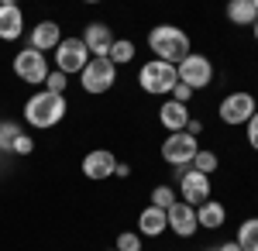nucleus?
<instances>
[{
  "mask_svg": "<svg viewBox=\"0 0 258 251\" xmlns=\"http://www.w3.org/2000/svg\"><path fill=\"white\" fill-rule=\"evenodd\" d=\"M148 48L155 52L159 62H169V66H179L182 58L189 55L193 48H189V35L176 28V24H159V28H152L148 31Z\"/></svg>",
  "mask_w": 258,
  "mask_h": 251,
  "instance_id": "1",
  "label": "nucleus"
},
{
  "mask_svg": "<svg viewBox=\"0 0 258 251\" xmlns=\"http://www.w3.org/2000/svg\"><path fill=\"white\" fill-rule=\"evenodd\" d=\"M66 110H69L66 97L48 93V90H38L35 97H28V103H24V120H28V128L48 131V128H55L62 117H66Z\"/></svg>",
  "mask_w": 258,
  "mask_h": 251,
  "instance_id": "2",
  "label": "nucleus"
},
{
  "mask_svg": "<svg viewBox=\"0 0 258 251\" xmlns=\"http://www.w3.org/2000/svg\"><path fill=\"white\" fill-rule=\"evenodd\" d=\"M138 83L145 93H152V97H169L172 90H176V66H169V62H159V58H152V62H145L138 73Z\"/></svg>",
  "mask_w": 258,
  "mask_h": 251,
  "instance_id": "3",
  "label": "nucleus"
},
{
  "mask_svg": "<svg viewBox=\"0 0 258 251\" xmlns=\"http://www.w3.org/2000/svg\"><path fill=\"white\" fill-rule=\"evenodd\" d=\"M114 83H117V66H114L110 58H90V62H86V69L80 73V86L90 93V97L107 93Z\"/></svg>",
  "mask_w": 258,
  "mask_h": 251,
  "instance_id": "4",
  "label": "nucleus"
},
{
  "mask_svg": "<svg viewBox=\"0 0 258 251\" xmlns=\"http://www.w3.org/2000/svg\"><path fill=\"white\" fill-rule=\"evenodd\" d=\"M258 114V100L248 93V90H238V93H227V97L220 100L217 107V117L224 124H231V128H238V124H248L251 117Z\"/></svg>",
  "mask_w": 258,
  "mask_h": 251,
  "instance_id": "5",
  "label": "nucleus"
},
{
  "mask_svg": "<svg viewBox=\"0 0 258 251\" xmlns=\"http://www.w3.org/2000/svg\"><path fill=\"white\" fill-rule=\"evenodd\" d=\"M176 76H179V83H186L189 90H207V86L214 83V62L207 55H200V52H189V55L176 66Z\"/></svg>",
  "mask_w": 258,
  "mask_h": 251,
  "instance_id": "6",
  "label": "nucleus"
},
{
  "mask_svg": "<svg viewBox=\"0 0 258 251\" xmlns=\"http://www.w3.org/2000/svg\"><path fill=\"white\" fill-rule=\"evenodd\" d=\"M48 73H52V69H48L45 55L35 52V48H21L18 55H14V76H18L21 83H28V86H45Z\"/></svg>",
  "mask_w": 258,
  "mask_h": 251,
  "instance_id": "7",
  "label": "nucleus"
},
{
  "mask_svg": "<svg viewBox=\"0 0 258 251\" xmlns=\"http://www.w3.org/2000/svg\"><path fill=\"white\" fill-rule=\"evenodd\" d=\"M200 152V141L193 135H186V131H176V135H169L162 141V158L169 162V165H189L193 162V155Z\"/></svg>",
  "mask_w": 258,
  "mask_h": 251,
  "instance_id": "8",
  "label": "nucleus"
},
{
  "mask_svg": "<svg viewBox=\"0 0 258 251\" xmlns=\"http://www.w3.org/2000/svg\"><path fill=\"white\" fill-rule=\"evenodd\" d=\"M86 62H90V52H86V45L83 38H62L59 48H55V69L59 73H83L86 69Z\"/></svg>",
  "mask_w": 258,
  "mask_h": 251,
  "instance_id": "9",
  "label": "nucleus"
},
{
  "mask_svg": "<svg viewBox=\"0 0 258 251\" xmlns=\"http://www.w3.org/2000/svg\"><path fill=\"white\" fill-rule=\"evenodd\" d=\"M179 196H182V203H189V207H203V203L210 200V175L197 172V169L189 165L186 172L179 175Z\"/></svg>",
  "mask_w": 258,
  "mask_h": 251,
  "instance_id": "10",
  "label": "nucleus"
},
{
  "mask_svg": "<svg viewBox=\"0 0 258 251\" xmlns=\"http://www.w3.org/2000/svg\"><path fill=\"white\" fill-rule=\"evenodd\" d=\"M114 31H110V24H103V21H90L86 24V31H83V45H86V52L90 58H107L110 55V48H114Z\"/></svg>",
  "mask_w": 258,
  "mask_h": 251,
  "instance_id": "11",
  "label": "nucleus"
},
{
  "mask_svg": "<svg viewBox=\"0 0 258 251\" xmlns=\"http://www.w3.org/2000/svg\"><path fill=\"white\" fill-rule=\"evenodd\" d=\"M165 217H169V231L176 234V237H193V234L200 231L197 207H189V203H182V200H176V203L165 210Z\"/></svg>",
  "mask_w": 258,
  "mask_h": 251,
  "instance_id": "12",
  "label": "nucleus"
},
{
  "mask_svg": "<svg viewBox=\"0 0 258 251\" xmlns=\"http://www.w3.org/2000/svg\"><path fill=\"white\" fill-rule=\"evenodd\" d=\"M114 172H117V155L107 152V148H93V152L83 158V175H86V179H93V182L110 179Z\"/></svg>",
  "mask_w": 258,
  "mask_h": 251,
  "instance_id": "13",
  "label": "nucleus"
},
{
  "mask_svg": "<svg viewBox=\"0 0 258 251\" xmlns=\"http://www.w3.org/2000/svg\"><path fill=\"white\" fill-rule=\"evenodd\" d=\"M24 35V14L14 0H0V41H18Z\"/></svg>",
  "mask_w": 258,
  "mask_h": 251,
  "instance_id": "14",
  "label": "nucleus"
},
{
  "mask_svg": "<svg viewBox=\"0 0 258 251\" xmlns=\"http://www.w3.org/2000/svg\"><path fill=\"white\" fill-rule=\"evenodd\" d=\"M59 41H62V28L55 21H38V24L31 28V48L41 52V55H45V52H55Z\"/></svg>",
  "mask_w": 258,
  "mask_h": 251,
  "instance_id": "15",
  "label": "nucleus"
},
{
  "mask_svg": "<svg viewBox=\"0 0 258 251\" xmlns=\"http://www.w3.org/2000/svg\"><path fill=\"white\" fill-rule=\"evenodd\" d=\"M159 120H162V128H169V135H176V131H186V124H189V110H186V103L165 100L162 110H159Z\"/></svg>",
  "mask_w": 258,
  "mask_h": 251,
  "instance_id": "16",
  "label": "nucleus"
},
{
  "mask_svg": "<svg viewBox=\"0 0 258 251\" xmlns=\"http://www.w3.org/2000/svg\"><path fill=\"white\" fill-rule=\"evenodd\" d=\"M138 231L141 237H159V234L169 231V217H165V210H159V207H148V210L138 213Z\"/></svg>",
  "mask_w": 258,
  "mask_h": 251,
  "instance_id": "17",
  "label": "nucleus"
},
{
  "mask_svg": "<svg viewBox=\"0 0 258 251\" xmlns=\"http://www.w3.org/2000/svg\"><path fill=\"white\" fill-rule=\"evenodd\" d=\"M224 220H227V210H224V203H217V200H207L203 207H197V224L200 227L217 231V227H224Z\"/></svg>",
  "mask_w": 258,
  "mask_h": 251,
  "instance_id": "18",
  "label": "nucleus"
},
{
  "mask_svg": "<svg viewBox=\"0 0 258 251\" xmlns=\"http://www.w3.org/2000/svg\"><path fill=\"white\" fill-rule=\"evenodd\" d=\"M227 18H231V24H238V28H244V24L255 28V21H258L255 0H231L227 4Z\"/></svg>",
  "mask_w": 258,
  "mask_h": 251,
  "instance_id": "19",
  "label": "nucleus"
},
{
  "mask_svg": "<svg viewBox=\"0 0 258 251\" xmlns=\"http://www.w3.org/2000/svg\"><path fill=\"white\" fill-rule=\"evenodd\" d=\"M234 244H238L241 251H258V217H248V220L238 227Z\"/></svg>",
  "mask_w": 258,
  "mask_h": 251,
  "instance_id": "20",
  "label": "nucleus"
},
{
  "mask_svg": "<svg viewBox=\"0 0 258 251\" xmlns=\"http://www.w3.org/2000/svg\"><path fill=\"white\" fill-rule=\"evenodd\" d=\"M21 135H24V128L18 120H0V152H11Z\"/></svg>",
  "mask_w": 258,
  "mask_h": 251,
  "instance_id": "21",
  "label": "nucleus"
},
{
  "mask_svg": "<svg viewBox=\"0 0 258 251\" xmlns=\"http://www.w3.org/2000/svg\"><path fill=\"white\" fill-rule=\"evenodd\" d=\"M110 62H114V66H127V62H131V58H135V41H127V38H117L114 41V48H110Z\"/></svg>",
  "mask_w": 258,
  "mask_h": 251,
  "instance_id": "22",
  "label": "nucleus"
},
{
  "mask_svg": "<svg viewBox=\"0 0 258 251\" xmlns=\"http://www.w3.org/2000/svg\"><path fill=\"white\" fill-rule=\"evenodd\" d=\"M189 165H193L197 172L210 175V172H214V169H217V165H220V158H217V155H214V152H207V148H200V152L193 155V162H189Z\"/></svg>",
  "mask_w": 258,
  "mask_h": 251,
  "instance_id": "23",
  "label": "nucleus"
},
{
  "mask_svg": "<svg viewBox=\"0 0 258 251\" xmlns=\"http://www.w3.org/2000/svg\"><path fill=\"white\" fill-rule=\"evenodd\" d=\"M172 203H176V190H172V186H155V190H152V207L169 210Z\"/></svg>",
  "mask_w": 258,
  "mask_h": 251,
  "instance_id": "24",
  "label": "nucleus"
},
{
  "mask_svg": "<svg viewBox=\"0 0 258 251\" xmlns=\"http://www.w3.org/2000/svg\"><path fill=\"white\" fill-rule=\"evenodd\" d=\"M66 86H69V76H66V73H59V69H52V73H48V79H45V90H48V93L66 97Z\"/></svg>",
  "mask_w": 258,
  "mask_h": 251,
  "instance_id": "25",
  "label": "nucleus"
},
{
  "mask_svg": "<svg viewBox=\"0 0 258 251\" xmlns=\"http://www.w3.org/2000/svg\"><path fill=\"white\" fill-rule=\"evenodd\" d=\"M117 251H141V237L135 231L117 234Z\"/></svg>",
  "mask_w": 258,
  "mask_h": 251,
  "instance_id": "26",
  "label": "nucleus"
},
{
  "mask_svg": "<svg viewBox=\"0 0 258 251\" xmlns=\"http://www.w3.org/2000/svg\"><path fill=\"white\" fill-rule=\"evenodd\" d=\"M14 155H31L35 152V141H31V135H21L18 141H14V148H11Z\"/></svg>",
  "mask_w": 258,
  "mask_h": 251,
  "instance_id": "27",
  "label": "nucleus"
},
{
  "mask_svg": "<svg viewBox=\"0 0 258 251\" xmlns=\"http://www.w3.org/2000/svg\"><path fill=\"white\" fill-rule=\"evenodd\" d=\"M189 97H193V90H189L186 83H176V90H172V100H176V103H186Z\"/></svg>",
  "mask_w": 258,
  "mask_h": 251,
  "instance_id": "28",
  "label": "nucleus"
},
{
  "mask_svg": "<svg viewBox=\"0 0 258 251\" xmlns=\"http://www.w3.org/2000/svg\"><path fill=\"white\" fill-rule=\"evenodd\" d=\"M248 145H251V148L258 152V114L248 120Z\"/></svg>",
  "mask_w": 258,
  "mask_h": 251,
  "instance_id": "29",
  "label": "nucleus"
},
{
  "mask_svg": "<svg viewBox=\"0 0 258 251\" xmlns=\"http://www.w3.org/2000/svg\"><path fill=\"white\" fill-rule=\"evenodd\" d=\"M114 175H120V179H127V175H131V165H124V162H117V172Z\"/></svg>",
  "mask_w": 258,
  "mask_h": 251,
  "instance_id": "30",
  "label": "nucleus"
},
{
  "mask_svg": "<svg viewBox=\"0 0 258 251\" xmlns=\"http://www.w3.org/2000/svg\"><path fill=\"white\" fill-rule=\"evenodd\" d=\"M217 251H241V248H238V244H234V241H227V244H220Z\"/></svg>",
  "mask_w": 258,
  "mask_h": 251,
  "instance_id": "31",
  "label": "nucleus"
},
{
  "mask_svg": "<svg viewBox=\"0 0 258 251\" xmlns=\"http://www.w3.org/2000/svg\"><path fill=\"white\" fill-rule=\"evenodd\" d=\"M251 31H255V38H258V21H255V28H251Z\"/></svg>",
  "mask_w": 258,
  "mask_h": 251,
  "instance_id": "32",
  "label": "nucleus"
},
{
  "mask_svg": "<svg viewBox=\"0 0 258 251\" xmlns=\"http://www.w3.org/2000/svg\"><path fill=\"white\" fill-rule=\"evenodd\" d=\"M107 251H117V248H107Z\"/></svg>",
  "mask_w": 258,
  "mask_h": 251,
  "instance_id": "33",
  "label": "nucleus"
},
{
  "mask_svg": "<svg viewBox=\"0 0 258 251\" xmlns=\"http://www.w3.org/2000/svg\"><path fill=\"white\" fill-rule=\"evenodd\" d=\"M0 158H4V152H0Z\"/></svg>",
  "mask_w": 258,
  "mask_h": 251,
  "instance_id": "34",
  "label": "nucleus"
},
{
  "mask_svg": "<svg viewBox=\"0 0 258 251\" xmlns=\"http://www.w3.org/2000/svg\"><path fill=\"white\" fill-rule=\"evenodd\" d=\"M210 251H217V248H210Z\"/></svg>",
  "mask_w": 258,
  "mask_h": 251,
  "instance_id": "35",
  "label": "nucleus"
}]
</instances>
